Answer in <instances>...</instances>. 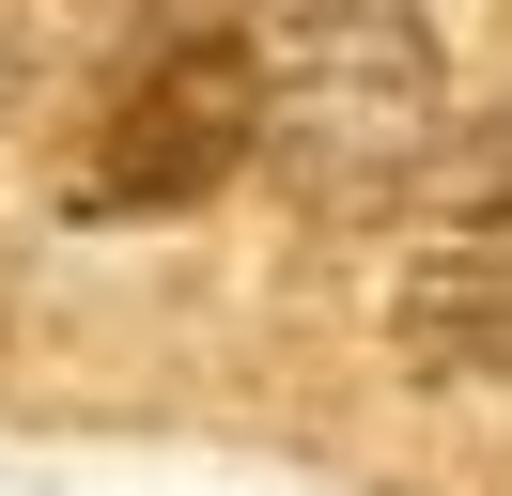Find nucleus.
Returning a JSON list of instances; mask_svg holds the SVG:
<instances>
[{
    "label": "nucleus",
    "mask_w": 512,
    "mask_h": 496,
    "mask_svg": "<svg viewBox=\"0 0 512 496\" xmlns=\"http://www.w3.org/2000/svg\"><path fill=\"white\" fill-rule=\"evenodd\" d=\"M450 155V78L404 0H295L264 31V171L295 217H404Z\"/></svg>",
    "instance_id": "obj_1"
},
{
    "label": "nucleus",
    "mask_w": 512,
    "mask_h": 496,
    "mask_svg": "<svg viewBox=\"0 0 512 496\" xmlns=\"http://www.w3.org/2000/svg\"><path fill=\"white\" fill-rule=\"evenodd\" d=\"M249 155H264V31H140L78 155V217L218 202Z\"/></svg>",
    "instance_id": "obj_2"
},
{
    "label": "nucleus",
    "mask_w": 512,
    "mask_h": 496,
    "mask_svg": "<svg viewBox=\"0 0 512 496\" xmlns=\"http://www.w3.org/2000/svg\"><path fill=\"white\" fill-rule=\"evenodd\" d=\"M419 202H435V217H419V279H404V357L481 372L512 341V140L435 155Z\"/></svg>",
    "instance_id": "obj_3"
}]
</instances>
